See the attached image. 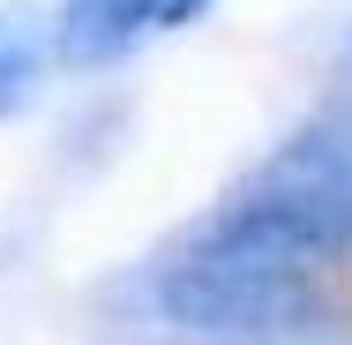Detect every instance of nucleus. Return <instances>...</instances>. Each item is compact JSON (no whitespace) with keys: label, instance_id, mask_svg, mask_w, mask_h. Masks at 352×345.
I'll return each mask as SVG.
<instances>
[{"label":"nucleus","instance_id":"1","mask_svg":"<svg viewBox=\"0 0 352 345\" xmlns=\"http://www.w3.org/2000/svg\"><path fill=\"white\" fill-rule=\"evenodd\" d=\"M142 323L180 331V338L217 345H285V338H322L338 323L322 271L270 263V255H225V248H188L173 240L135 271Z\"/></svg>","mask_w":352,"mask_h":345},{"label":"nucleus","instance_id":"2","mask_svg":"<svg viewBox=\"0 0 352 345\" xmlns=\"http://www.w3.org/2000/svg\"><path fill=\"white\" fill-rule=\"evenodd\" d=\"M248 180L278 188L285 203H300V210H315L352 248V113H307V121H292Z\"/></svg>","mask_w":352,"mask_h":345},{"label":"nucleus","instance_id":"3","mask_svg":"<svg viewBox=\"0 0 352 345\" xmlns=\"http://www.w3.org/2000/svg\"><path fill=\"white\" fill-rule=\"evenodd\" d=\"M210 0H60L53 8V61L68 68H113L150 38H173L203 23Z\"/></svg>","mask_w":352,"mask_h":345},{"label":"nucleus","instance_id":"4","mask_svg":"<svg viewBox=\"0 0 352 345\" xmlns=\"http://www.w3.org/2000/svg\"><path fill=\"white\" fill-rule=\"evenodd\" d=\"M45 68H53V15L8 0L0 8V121H15L45 90Z\"/></svg>","mask_w":352,"mask_h":345}]
</instances>
